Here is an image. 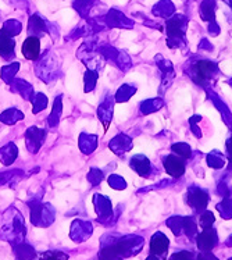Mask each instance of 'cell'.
<instances>
[{
    "label": "cell",
    "instance_id": "6da1fadb",
    "mask_svg": "<svg viewBox=\"0 0 232 260\" xmlns=\"http://www.w3.org/2000/svg\"><path fill=\"white\" fill-rule=\"evenodd\" d=\"M25 223L21 213L16 207H10L5 213V221L3 227L0 230V238L9 241L10 244H21L22 239L25 238Z\"/></svg>",
    "mask_w": 232,
    "mask_h": 260
},
{
    "label": "cell",
    "instance_id": "7a4b0ae2",
    "mask_svg": "<svg viewBox=\"0 0 232 260\" xmlns=\"http://www.w3.org/2000/svg\"><path fill=\"white\" fill-rule=\"evenodd\" d=\"M31 207V221L37 227H48L54 221L56 210L50 203H41L39 201H34L29 203Z\"/></svg>",
    "mask_w": 232,
    "mask_h": 260
},
{
    "label": "cell",
    "instance_id": "3957f363",
    "mask_svg": "<svg viewBox=\"0 0 232 260\" xmlns=\"http://www.w3.org/2000/svg\"><path fill=\"white\" fill-rule=\"evenodd\" d=\"M46 138V131L38 127H31L25 133V144L31 153H38Z\"/></svg>",
    "mask_w": 232,
    "mask_h": 260
},
{
    "label": "cell",
    "instance_id": "277c9868",
    "mask_svg": "<svg viewBox=\"0 0 232 260\" xmlns=\"http://www.w3.org/2000/svg\"><path fill=\"white\" fill-rule=\"evenodd\" d=\"M92 224L89 221H82V220H75L71 224V231H70V238L77 244L85 242L86 239L92 235Z\"/></svg>",
    "mask_w": 232,
    "mask_h": 260
},
{
    "label": "cell",
    "instance_id": "5b68a950",
    "mask_svg": "<svg viewBox=\"0 0 232 260\" xmlns=\"http://www.w3.org/2000/svg\"><path fill=\"white\" fill-rule=\"evenodd\" d=\"M41 53V41L38 37H28L22 43V54L26 60H38Z\"/></svg>",
    "mask_w": 232,
    "mask_h": 260
},
{
    "label": "cell",
    "instance_id": "8992f818",
    "mask_svg": "<svg viewBox=\"0 0 232 260\" xmlns=\"http://www.w3.org/2000/svg\"><path fill=\"white\" fill-rule=\"evenodd\" d=\"M14 46H16L14 38L7 35L3 29H0V56L6 60L14 58Z\"/></svg>",
    "mask_w": 232,
    "mask_h": 260
},
{
    "label": "cell",
    "instance_id": "52a82bcc",
    "mask_svg": "<svg viewBox=\"0 0 232 260\" xmlns=\"http://www.w3.org/2000/svg\"><path fill=\"white\" fill-rule=\"evenodd\" d=\"M18 156V149L14 144H7L0 149V161L5 166H10Z\"/></svg>",
    "mask_w": 232,
    "mask_h": 260
},
{
    "label": "cell",
    "instance_id": "ba28073f",
    "mask_svg": "<svg viewBox=\"0 0 232 260\" xmlns=\"http://www.w3.org/2000/svg\"><path fill=\"white\" fill-rule=\"evenodd\" d=\"M169 246V239L164 237L163 234H156L150 241V249L153 255H163Z\"/></svg>",
    "mask_w": 232,
    "mask_h": 260
},
{
    "label": "cell",
    "instance_id": "9c48e42d",
    "mask_svg": "<svg viewBox=\"0 0 232 260\" xmlns=\"http://www.w3.org/2000/svg\"><path fill=\"white\" fill-rule=\"evenodd\" d=\"M28 32H29V37H32V34H34V37L39 38L41 35L48 32V27H46V24H45V21H43L41 17L34 16L31 17V20H29Z\"/></svg>",
    "mask_w": 232,
    "mask_h": 260
},
{
    "label": "cell",
    "instance_id": "30bf717a",
    "mask_svg": "<svg viewBox=\"0 0 232 260\" xmlns=\"http://www.w3.org/2000/svg\"><path fill=\"white\" fill-rule=\"evenodd\" d=\"M97 145V138L95 135H88V134H81L79 137V149L84 154L92 153Z\"/></svg>",
    "mask_w": 232,
    "mask_h": 260
},
{
    "label": "cell",
    "instance_id": "8fae6325",
    "mask_svg": "<svg viewBox=\"0 0 232 260\" xmlns=\"http://www.w3.org/2000/svg\"><path fill=\"white\" fill-rule=\"evenodd\" d=\"M164 167L167 169L170 174L174 175V177H178V175H182L184 173V163L181 161L178 157H174V156H169L167 159L164 160Z\"/></svg>",
    "mask_w": 232,
    "mask_h": 260
},
{
    "label": "cell",
    "instance_id": "7c38bea8",
    "mask_svg": "<svg viewBox=\"0 0 232 260\" xmlns=\"http://www.w3.org/2000/svg\"><path fill=\"white\" fill-rule=\"evenodd\" d=\"M93 203H95L96 213H97L101 217H107V216L110 214L111 206L107 198L102 197V195H95V198H93Z\"/></svg>",
    "mask_w": 232,
    "mask_h": 260
},
{
    "label": "cell",
    "instance_id": "4fadbf2b",
    "mask_svg": "<svg viewBox=\"0 0 232 260\" xmlns=\"http://www.w3.org/2000/svg\"><path fill=\"white\" fill-rule=\"evenodd\" d=\"M14 253L18 257V260H34V257L37 256L34 248H31L29 245L22 244V242L14 245Z\"/></svg>",
    "mask_w": 232,
    "mask_h": 260
},
{
    "label": "cell",
    "instance_id": "5bb4252c",
    "mask_svg": "<svg viewBox=\"0 0 232 260\" xmlns=\"http://www.w3.org/2000/svg\"><path fill=\"white\" fill-rule=\"evenodd\" d=\"M22 118H24V113L17 110V109H9V110H6L0 114V121L5 122L7 125H13Z\"/></svg>",
    "mask_w": 232,
    "mask_h": 260
},
{
    "label": "cell",
    "instance_id": "9a60e30c",
    "mask_svg": "<svg viewBox=\"0 0 232 260\" xmlns=\"http://www.w3.org/2000/svg\"><path fill=\"white\" fill-rule=\"evenodd\" d=\"M61 112H63V103H61V96H57L56 101H54V106L53 110L49 116V125L50 127H57L58 121H60V117H61Z\"/></svg>",
    "mask_w": 232,
    "mask_h": 260
},
{
    "label": "cell",
    "instance_id": "2e32d148",
    "mask_svg": "<svg viewBox=\"0 0 232 260\" xmlns=\"http://www.w3.org/2000/svg\"><path fill=\"white\" fill-rule=\"evenodd\" d=\"M97 114H99V118L103 121L105 129H107L109 128V122L111 120V114H113V105L106 99V102H103L101 106H99Z\"/></svg>",
    "mask_w": 232,
    "mask_h": 260
},
{
    "label": "cell",
    "instance_id": "e0dca14e",
    "mask_svg": "<svg viewBox=\"0 0 232 260\" xmlns=\"http://www.w3.org/2000/svg\"><path fill=\"white\" fill-rule=\"evenodd\" d=\"M13 84H14L16 90L20 92V95H21L25 101H29V99H31L32 95H34V88H32L26 81L16 80V81H13Z\"/></svg>",
    "mask_w": 232,
    "mask_h": 260
},
{
    "label": "cell",
    "instance_id": "ac0fdd59",
    "mask_svg": "<svg viewBox=\"0 0 232 260\" xmlns=\"http://www.w3.org/2000/svg\"><path fill=\"white\" fill-rule=\"evenodd\" d=\"M34 260H69V255L60 250H48L35 256Z\"/></svg>",
    "mask_w": 232,
    "mask_h": 260
},
{
    "label": "cell",
    "instance_id": "d6986e66",
    "mask_svg": "<svg viewBox=\"0 0 232 260\" xmlns=\"http://www.w3.org/2000/svg\"><path fill=\"white\" fill-rule=\"evenodd\" d=\"M20 69V64L18 63H13L10 66H6L2 69V80L5 81L6 84H13V78L16 77L17 71Z\"/></svg>",
    "mask_w": 232,
    "mask_h": 260
},
{
    "label": "cell",
    "instance_id": "ffe728a7",
    "mask_svg": "<svg viewBox=\"0 0 232 260\" xmlns=\"http://www.w3.org/2000/svg\"><path fill=\"white\" fill-rule=\"evenodd\" d=\"M32 103H34V107H32V112L39 113L42 112L43 109H46L48 106V98L43 95V93H34L31 98Z\"/></svg>",
    "mask_w": 232,
    "mask_h": 260
},
{
    "label": "cell",
    "instance_id": "44dd1931",
    "mask_svg": "<svg viewBox=\"0 0 232 260\" xmlns=\"http://www.w3.org/2000/svg\"><path fill=\"white\" fill-rule=\"evenodd\" d=\"M132 167L138 171L139 175H148L149 171V161L146 157H142V156H137L135 159H132Z\"/></svg>",
    "mask_w": 232,
    "mask_h": 260
},
{
    "label": "cell",
    "instance_id": "7402d4cb",
    "mask_svg": "<svg viewBox=\"0 0 232 260\" xmlns=\"http://www.w3.org/2000/svg\"><path fill=\"white\" fill-rule=\"evenodd\" d=\"M21 24L16 20H10V21H6L5 25H3V31L7 34V35H10V37H16L18 35L20 32H21Z\"/></svg>",
    "mask_w": 232,
    "mask_h": 260
},
{
    "label": "cell",
    "instance_id": "603a6c76",
    "mask_svg": "<svg viewBox=\"0 0 232 260\" xmlns=\"http://www.w3.org/2000/svg\"><path fill=\"white\" fill-rule=\"evenodd\" d=\"M96 80H97V73L93 71V70H89L85 73V92H90V90L95 88Z\"/></svg>",
    "mask_w": 232,
    "mask_h": 260
},
{
    "label": "cell",
    "instance_id": "cb8c5ba5",
    "mask_svg": "<svg viewBox=\"0 0 232 260\" xmlns=\"http://www.w3.org/2000/svg\"><path fill=\"white\" fill-rule=\"evenodd\" d=\"M211 69H213V66L207 61H201L196 64V74L199 75V80L203 81L205 78H207L210 75Z\"/></svg>",
    "mask_w": 232,
    "mask_h": 260
},
{
    "label": "cell",
    "instance_id": "d4e9b609",
    "mask_svg": "<svg viewBox=\"0 0 232 260\" xmlns=\"http://www.w3.org/2000/svg\"><path fill=\"white\" fill-rule=\"evenodd\" d=\"M99 259L101 260H120L118 257V253H117L114 245L113 246H107V248H103V249L99 252Z\"/></svg>",
    "mask_w": 232,
    "mask_h": 260
},
{
    "label": "cell",
    "instance_id": "484cf974",
    "mask_svg": "<svg viewBox=\"0 0 232 260\" xmlns=\"http://www.w3.org/2000/svg\"><path fill=\"white\" fill-rule=\"evenodd\" d=\"M102 178H103V174H102L101 170H97V169H92V170L89 171V174H88V181H89L93 186L97 185L102 181Z\"/></svg>",
    "mask_w": 232,
    "mask_h": 260
},
{
    "label": "cell",
    "instance_id": "4316f807",
    "mask_svg": "<svg viewBox=\"0 0 232 260\" xmlns=\"http://www.w3.org/2000/svg\"><path fill=\"white\" fill-rule=\"evenodd\" d=\"M18 173H20V170H14L13 173H2L0 174V186L6 185L7 182H11Z\"/></svg>",
    "mask_w": 232,
    "mask_h": 260
},
{
    "label": "cell",
    "instance_id": "83f0119b",
    "mask_svg": "<svg viewBox=\"0 0 232 260\" xmlns=\"http://www.w3.org/2000/svg\"><path fill=\"white\" fill-rule=\"evenodd\" d=\"M192 259V255L190 253H178V255H174L171 257V260H190Z\"/></svg>",
    "mask_w": 232,
    "mask_h": 260
},
{
    "label": "cell",
    "instance_id": "f1b7e54d",
    "mask_svg": "<svg viewBox=\"0 0 232 260\" xmlns=\"http://www.w3.org/2000/svg\"><path fill=\"white\" fill-rule=\"evenodd\" d=\"M148 260H153V259H148Z\"/></svg>",
    "mask_w": 232,
    "mask_h": 260
}]
</instances>
